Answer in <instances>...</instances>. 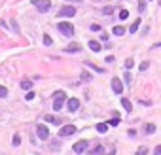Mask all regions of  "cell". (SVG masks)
Instances as JSON below:
<instances>
[{"label":"cell","instance_id":"30","mask_svg":"<svg viewBox=\"0 0 161 155\" xmlns=\"http://www.w3.org/2000/svg\"><path fill=\"white\" fill-rule=\"evenodd\" d=\"M25 96H27V100H32V98H34V93H32V91L29 89V93H27Z\"/></svg>","mask_w":161,"mask_h":155},{"label":"cell","instance_id":"31","mask_svg":"<svg viewBox=\"0 0 161 155\" xmlns=\"http://www.w3.org/2000/svg\"><path fill=\"white\" fill-rule=\"evenodd\" d=\"M117 123H120V117H116V119H112V121H110V123H108V125H112V127H116Z\"/></svg>","mask_w":161,"mask_h":155},{"label":"cell","instance_id":"7","mask_svg":"<svg viewBox=\"0 0 161 155\" xmlns=\"http://www.w3.org/2000/svg\"><path fill=\"white\" fill-rule=\"evenodd\" d=\"M67 108H68V112H76V110L80 108V100H78V98H68V100H67Z\"/></svg>","mask_w":161,"mask_h":155},{"label":"cell","instance_id":"15","mask_svg":"<svg viewBox=\"0 0 161 155\" xmlns=\"http://www.w3.org/2000/svg\"><path fill=\"white\" fill-rule=\"evenodd\" d=\"M85 66H89V68H93L95 72H99V74H104V68H101V66H97L93 62H85Z\"/></svg>","mask_w":161,"mask_h":155},{"label":"cell","instance_id":"27","mask_svg":"<svg viewBox=\"0 0 161 155\" xmlns=\"http://www.w3.org/2000/svg\"><path fill=\"white\" fill-rule=\"evenodd\" d=\"M44 43H46V46H51V43H53V40H51V36H44Z\"/></svg>","mask_w":161,"mask_h":155},{"label":"cell","instance_id":"29","mask_svg":"<svg viewBox=\"0 0 161 155\" xmlns=\"http://www.w3.org/2000/svg\"><path fill=\"white\" fill-rule=\"evenodd\" d=\"M19 144H21V136L15 134V136H13V146H19Z\"/></svg>","mask_w":161,"mask_h":155},{"label":"cell","instance_id":"28","mask_svg":"<svg viewBox=\"0 0 161 155\" xmlns=\"http://www.w3.org/2000/svg\"><path fill=\"white\" fill-rule=\"evenodd\" d=\"M148 66H150V62L144 61V62H140V66H138V68H140V70H148Z\"/></svg>","mask_w":161,"mask_h":155},{"label":"cell","instance_id":"3","mask_svg":"<svg viewBox=\"0 0 161 155\" xmlns=\"http://www.w3.org/2000/svg\"><path fill=\"white\" fill-rule=\"evenodd\" d=\"M76 15V8L74 6H63L59 9V17H74Z\"/></svg>","mask_w":161,"mask_h":155},{"label":"cell","instance_id":"2","mask_svg":"<svg viewBox=\"0 0 161 155\" xmlns=\"http://www.w3.org/2000/svg\"><path fill=\"white\" fill-rule=\"evenodd\" d=\"M64 98H67V95H64V91H57L55 93V100H53V110H61L63 108V102H64Z\"/></svg>","mask_w":161,"mask_h":155},{"label":"cell","instance_id":"22","mask_svg":"<svg viewBox=\"0 0 161 155\" xmlns=\"http://www.w3.org/2000/svg\"><path fill=\"white\" fill-rule=\"evenodd\" d=\"M133 66H135V61H133V59H127V61H125V68H127V70H131Z\"/></svg>","mask_w":161,"mask_h":155},{"label":"cell","instance_id":"24","mask_svg":"<svg viewBox=\"0 0 161 155\" xmlns=\"http://www.w3.org/2000/svg\"><path fill=\"white\" fill-rule=\"evenodd\" d=\"M6 95H8V89H6L4 85H0V98H4Z\"/></svg>","mask_w":161,"mask_h":155},{"label":"cell","instance_id":"14","mask_svg":"<svg viewBox=\"0 0 161 155\" xmlns=\"http://www.w3.org/2000/svg\"><path fill=\"white\" fill-rule=\"evenodd\" d=\"M138 27H140V19H135V23L131 25V28H129V32H131V34H135V32L138 30Z\"/></svg>","mask_w":161,"mask_h":155},{"label":"cell","instance_id":"6","mask_svg":"<svg viewBox=\"0 0 161 155\" xmlns=\"http://www.w3.org/2000/svg\"><path fill=\"white\" fill-rule=\"evenodd\" d=\"M74 132H76V127H74V125H64V127H61V130H59V136L64 138V136L74 134Z\"/></svg>","mask_w":161,"mask_h":155},{"label":"cell","instance_id":"12","mask_svg":"<svg viewBox=\"0 0 161 155\" xmlns=\"http://www.w3.org/2000/svg\"><path fill=\"white\" fill-rule=\"evenodd\" d=\"M78 51H82L80 43H70V46L67 47V53H78Z\"/></svg>","mask_w":161,"mask_h":155},{"label":"cell","instance_id":"19","mask_svg":"<svg viewBox=\"0 0 161 155\" xmlns=\"http://www.w3.org/2000/svg\"><path fill=\"white\" fill-rule=\"evenodd\" d=\"M144 9H146V0H138V12H144Z\"/></svg>","mask_w":161,"mask_h":155},{"label":"cell","instance_id":"21","mask_svg":"<svg viewBox=\"0 0 161 155\" xmlns=\"http://www.w3.org/2000/svg\"><path fill=\"white\" fill-rule=\"evenodd\" d=\"M112 12H114V8H112V6H104V8H102V13H104V15H110Z\"/></svg>","mask_w":161,"mask_h":155},{"label":"cell","instance_id":"4","mask_svg":"<svg viewBox=\"0 0 161 155\" xmlns=\"http://www.w3.org/2000/svg\"><path fill=\"white\" fill-rule=\"evenodd\" d=\"M32 4H34V8L40 9V12H48V9L51 8L49 0H32Z\"/></svg>","mask_w":161,"mask_h":155},{"label":"cell","instance_id":"23","mask_svg":"<svg viewBox=\"0 0 161 155\" xmlns=\"http://www.w3.org/2000/svg\"><path fill=\"white\" fill-rule=\"evenodd\" d=\"M102 151H104V148L101 146V144H99V146H95V148L91 149V153H102Z\"/></svg>","mask_w":161,"mask_h":155},{"label":"cell","instance_id":"10","mask_svg":"<svg viewBox=\"0 0 161 155\" xmlns=\"http://www.w3.org/2000/svg\"><path fill=\"white\" fill-rule=\"evenodd\" d=\"M89 49L91 51H101V42H97V40H89Z\"/></svg>","mask_w":161,"mask_h":155},{"label":"cell","instance_id":"5","mask_svg":"<svg viewBox=\"0 0 161 155\" xmlns=\"http://www.w3.org/2000/svg\"><path fill=\"white\" fill-rule=\"evenodd\" d=\"M87 140H80V142H76L72 146V149H74V153H83V151H87Z\"/></svg>","mask_w":161,"mask_h":155},{"label":"cell","instance_id":"20","mask_svg":"<svg viewBox=\"0 0 161 155\" xmlns=\"http://www.w3.org/2000/svg\"><path fill=\"white\" fill-rule=\"evenodd\" d=\"M21 87H23L25 91H29L30 87H32V81H29V80H27V81H21Z\"/></svg>","mask_w":161,"mask_h":155},{"label":"cell","instance_id":"26","mask_svg":"<svg viewBox=\"0 0 161 155\" xmlns=\"http://www.w3.org/2000/svg\"><path fill=\"white\" fill-rule=\"evenodd\" d=\"M129 17V12H127V9H121V12H120V19H127Z\"/></svg>","mask_w":161,"mask_h":155},{"label":"cell","instance_id":"13","mask_svg":"<svg viewBox=\"0 0 161 155\" xmlns=\"http://www.w3.org/2000/svg\"><path fill=\"white\" fill-rule=\"evenodd\" d=\"M121 106L127 110V112H131V110H133V106H131V100H129V98H121Z\"/></svg>","mask_w":161,"mask_h":155},{"label":"cell","instance_id":"16","mask_svg":"<svg viewBox=\"0 0 161 155\" xmlns=\"http://www.w3.org/2000/svg\"><path fill=\"white\" fill-rule=\"evenodd\" d=\"M144 132H146V134H154V132H155V125L154 123H148L144 127Z\"/></svg>","mask_w":161,"mask_h":155},{"label":"cell","instance_id":"8","mask_svg":"<svg viewBox=\"0 0 161 155\" xmlns=\"http://www.w3.org/2000/svg\"><path fill=\"white\" fill-rule=\"evenodd\" d=\"M112 89H114L116 95H121V93H123V83L117 80V78H114V80H112Z\"/></svg>","mask_w":161,"mask_h":155},{"label":"cell","instance_id":"25","mask_svg":"<svg viewBox=\"0 0 161 155\" xmlns=\"http://www.w3.org/2000/svg\"><path fill=\"white\" fill-rule=\"evenodd\" d=\"M82 80H85V81H89V80H91V74H87V72L83 70V72H82Z\"/></svg>","mask_w":161,"mask_h":155},{"label":"cell","instance_id":"18","mask_svg":"<svg viewBox=\"0 0 161 155\" xmlns=\"http://www.w3.org/2000/svg\"><path fill=\"white\" fill-rule=\"evenodd\" d=\"M46 121H48V123H55V125H59V123H61L59 117H55V115H46Z\"/></svg>","mask_w":161,"mask_h":155},{"label":"cell","instance_id":"17","mask_svg":"<svg viewBox=\"0 0 161 155\" xmlns=\"http://www.w3.org/2000/svg\"><path fill=\"white\" fill-rule=\"evenodd\" d=\"M97 130H99L101 134H104V132L108 130V123H99V125H97Z\"/></svg>","mask_w":161,"mask_h":155},{"label":"cell","instance_id":"9","mask_svg":"<svg viewBox=\"0 0 161 155\" xmlns=\"http://www.w3.org/2000/svg\"><path fill=\"white\" fill-rule=\"evenodd\" d=\"M36 132H38L40 140H48V136H49V130H48V127H46V125H38Z\"/></svg>","mask_w":161,"mask_h":155},{"label":"cell","instance_id":"1","mask_svg":"<svg viewBox=\"0 0 161 155\" xmlns=\"http://www.w3.org/2000/svg\"><path fill=\"white\" fill-rule=\"evenodd\" d=\"M57 28H59V32H63L64 36H72L74 34V27L70 23H67V21H61V23L57 25Z\"/></svg>","mask_w":161,"mask_h":155},{"label":"cell","instance_id":"11","mask_svg":"<svg viewBox=\"0 0 161 155\" xmlns=\"http://www.w3.org/2000/svg\"><path fill=\"white\" fill-rule=\"evenodd\" d=\"M112 34H116V36H123V34H125V28H123L121 25H116V27L112 28Z\"/></svg>","mask_w":161,"mask_h":155},{"label":"cell","instance_id":"32","mask_svg":"<svg viewBox=\"0 0 161 155\" xmlns=\"http://www.w3.org/2000/svg\"><path fill=\"white\" fill-rule=\"evenodd\" d=\"M67 2H74V4H80L82 0H67Z\"/></svg>","mask_w":161,"mask_h":155}]
</instances>
